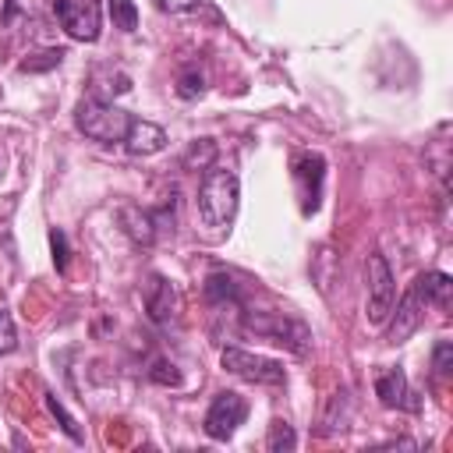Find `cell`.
I'll list each match as a JSON object with an SVG mask.
<instances>
[{"label": "cell", "instance_id": "1", "mask_svg": "<svg viewBox=\"0 0 453 453\" xmlns=\"http://www.w3.org/2000/svg\"><path fill=\"white\" fill-rule=\"evenodd\" d=\"M237 202H241V180L234 170L209 163L198 184V219L202 226L219 237L223 230H230L234 216H237Z\"/></svg>", "mask_w": 453, "mask_h": 453}, {"label": "cell", "instance_id": "2", "mask_svg": "<svg viewBox=\"0 0 453 453\" xmlns=\"http://www.w3.org/2000/svg\"><path fill=\"white\" fill-rule=\"evenodd\" d=\"M241 326L248 333L269 340V343H280V347L294 350L297 357H304L311 350V329L301 319H290L283 311H244V322Z\"/></svg>", "mask_w": 453, "mask_h": 453}, {"label": "cell", "instance_id": "3", "mask_svg": "<svg viewBox=\"0 0 453 453\" xmlns=\"http://www.w3.org/2000/svg\"><path fill=\"white\" fill-rule=\"evenodd\" d=\"M127 124H131V113L106 99H81L74 106V127L92 142H103V145L124 142Z\"/></svg>", "mask_w": 453, "mask_h": 453}, {"label": "cell", "instance_id": "4", "mask_svg": "<svg viewBox=\"0 0 453 453\" xmlns=\"http://www.w3.org/2000/svg\"><path fill=\"white\" fill-rule=\"evenodd\" d=\"M219 365H223L230 375H237V379H244V382H255V386H283V382H287L283 361L265 357V354H251V350H244V347H223V350H219Z\"/></svg>", "mask_w": 453, "mask_h": 453}, {"label": "cell", "instance_id": "5", "mask_svg": "<svg viewBox=\"0 0 453 453\" xmlns=\"http://www.w3.org/2000/svg\"><path fill=\"white\" fill-rule=\"evenodd\" d=\"M365 283H368V311L365 315L372 326H386L389 311L396 304V280H393L389 262L379 251H372L365 262Z\"/></svg>", "mask_w": 453, "mask_h": 453}, {"label": "cell", "instance_id": "6", "mask_svg": "<svg viewBox=\"0 0 453 453\" xmlns=\"http://www.w3.org/2000/svg\"><path fill=\"white\" fill-rule=\"evenodd\" d=\"M244 418H248V403H244V396H241V393H234V389H223V393H216V396H212V403H209V411H205L202 428H205V435H209V439L226 442V439L244 425Z\"/></svg>", "mask_w": 453, "mask_h": 453}, {"label": "cell", "instance_id": "7", "mask_svg": "<svg viewBox=\"0 0 453 453\" xmlns=\"http://www.w3.org/2000/svg\"><path fill=\"white\" fill-rule=\"evenodd\" d=\"M53 14L64 25V32L78 42H96L99 39V0H53Z\"/></svg>", "mask_w": 453, "mask_h": 453}, {"label": "cell", "instance_id": "8", "mask_svg": "<svg viewBox=\"0 0 453 453\" xmlns=\"http://www.w3.org/2000/svg\"><path fill=\"white\" fill-rule=\"evenodd\" d=\"M290 177L297 184V195H301V212L311 216L319 209V198H322V180H326V159L319 152H297L294 163H290Z\"/></svg>", "mask_w": 453, "mask_h": 453}, {"label": "cell", "instance_id": "9", "mask_svg": "<svg viewBox=\"0 0 453 453\" xmlns=\"http://www.w3.org/2000/svg\"><path fill=\"white\" fill-rule=\"evenodd\" d=\"M142 294H145V311H149V319H152L159 329H166V326L177 322L180 297H177V290L170 287V280H163L159 273H152V276L145 280Z\"/></svg>", "mask_w": 453, "mask_h": 453}, {"label": "cell", "instance_id": "10", "mask_svg": "<svg viewBox=\"0 0 453 453\" xmlns=\"http://www.w3.org/2000/svg\"><path fill=\"white\" fill-rule=\"evenodd\" d=\"M375 396L382 407H393V411H411V414L421 411V396L411 389V382L400 368H386L375 375Z\"/></svg>", "mask_w": 453, "mask_h": 453}, {"label": "cell", "instance_id": "11", "mask_svg": "<svg viewBox=\"0 0 453 453\" xmlns=\"http://www.w3.org/2000/svg\"><path fill=\"white\" fill-rule=\"evenodd\" d=\"M393 308H396V311H389L393 322H389V333H386V336H389V343H403V340L421 326V319H425V301L414 294V287H407V294H403Z\"/></svg>", "mask_w": 453, "mask_h": 453}, {"label": "cell", "instance_id": "12", "mask_svg": "<svg viewBox=\"0 0 453 453\" xmlns=\"http://www.w3.org/2000/svg\"><path fill=\"white\" fill-rule=\"evenodd\" d=\"M163 145H166V131L159 124L142 120V117H131V124L124 131V149L131 156H156Z\"/></svg>", "mask_w": 453, "mask_h": 453}, {"label": "cell", "instance_id": "13", "mask_svg": "<svg viewBox=\"0 0 453 453\" xmlns=\"http://www.w3.org/2000/svg\"><path fill=\"white\" fill-rule=\"evenodd\" d=\"M163 216H166V212H152V209H134V205L120 209V223H124V234H127L131 241H138V244H152V241H156V234H159V223H163Z\"/></svg>", "mask_w": 453, "mask_h": 453}, {"label": "cell", "instance_id": "14", "mask_svg": "<svg viewBox=\"0 0 453 453\" xmlns=\"http://www.w3.org/2000/svg\"><path fill=\"white\" fill-rule=\"evenodd\" d=\"M411 287H414V294L425 301V308H428V304L446 308V304H449V297H453V280H449L442 269H428V273H421Z\"/></svg>", "mask_w": 453, "mask_h": 453}, {"label": "cell", "instance_id": "15", "mask_svg": "<svg viewBox=\"0 0 453 453\" xmlns=\"http://www.w3.org/2000/svg\"><path fill=\"white\" fill-rule=\"evenodd\" d=\"M205 297H209L216 308L241 304V290H237V283H234L226 273H209V280H205Z\"/></svg>", "mask_w": 453, "mask_h": 453}, {"label": "cell", "instance_id": "16", "mask_svg": "<svg viewBox=\"0 0 453 453\" xmlns=\"http://www.w3.org/2000/svg\"><path fill=\"white\" fill-rule=\"evenodd\" d=\"M46 411L60 421V428H64V435L71 439V442H85V435H81V428H78V421L67 414V407L57 400V393H46Z\"/></svg>", "mask_w": 453, "mask_h": 453}, {"label": "cell", "instance_id": "17", "mask_svg": "<svg viewBox=\"0 0 453 453\" xmlns=\"http://www.w3.org/2000/svg\"><path fill=\"white\" fill-rule=\"evenodd\" d=\"M67 53L57 46V50H39V53H32V57H25L21 64H18V71L21 74H35V71H50V67H57L60 60H64Z\"/></svg>", "mask_w": 453, "mask_h": 453}, {"label": "cell", "instance_id": "18", "mask_svg": "<svg viewBox=\"0 0 453 453\" xmlns=\"http://www.w3.org/2000/svg\"><path fill=\"white\" fill-rule=\"evenodd\" d=\"M294 446H297L294 428H290L287 421H273V425H269V435H265V449H273V453H290Z\"/></svg>", "mask_w": 453, "mask_h": 453}, {"label": "cell", "instance_id": "19", "mask_svg": "<svg viewBox=\"0 0 453 453\" xmlns=\"http://www.w3.org/2000/svg\"><path fill=\"white\" fill-rule=\"evenodd\" d=\"M110 4V18L120 32H134L138 28V7L134 0H106Z\"/></svg>", "mask_w": 453, "mask_h": 453}, {"label": "cell", "instance_id": "20", "mask_svg": "<svg viewBox=\"0 0 453 453\" xmlns=\"http://www.w3.org/2000/svg\"><path fill=\"white\" fill-rule=\"evenodd\" d=\"M432 368L435 375H449L453 372V343L449 340H439L435 350H432Z\"/></svg>", "mask_w": 453, "mask_h": 453}, {"label": "cell", "instance_id": "21", "mask_svg": "<svg viewBox=\"0 0 453 453\" xmlns=\"http://www.w3.org/2000/svg\"><path fill=\"white\" fill-rule=\"evenodd\" d=\"M14 347H18V333H14V319H11V315H7L4 308H0V357H4V354H11Z\"/></svg>", "mask_w": 453, "mask_h": 453}, {"label": "cell", "instance_id": "22", "mask_svg": "<svg viewBox=\"0 0 453 453\" xmlns=\"http://www.w3.org/2000/svg\"><path fill=\"white\" fill-rule=\"evenodd\" d=\"M184 99H195V96H202L205 92V85H202V74L195 71V67H188L184 74H180V88H177Z\"/></svg>", "mask_w": 453, "mask_h": 453}, {"label": "cell", "instance_id": "23", "mask_svg": "<svg viewBox=\"0 0 453 453\" xmlns=\"http://www.w3.org/2000/svg\"><path fill=\"white\" fill-rule=\"evenodd\" d=\"M50 248H53L57 273H64L67 269V237H64V230H50Z\"/></svg>", "mask_w": 453, "mask_h": 453}, {"label": "cell", "instance_id": "24", "mask_svg": "<svg viewBox=\"0 0 453 453\" xmlns=\"http://www.w3.org/2000/svg\"><path fill=\"white\" fill-rule=\"evenodd\" d=\"M159 11H170V14H191V11H202L205 0H156Z\"/></svg>", "mask_w": 453, "mask_h": 453}, {"label": "cell", "instance_id": "25", "mask_svg": "<svg viewBox=\"0 0 453 453\" xmlns=\"http://www.w3.org/2000/svg\"><path fill=\"white\" fill-rule=\"evenodd\" d=\"M149 379H152V382H163V386H177V382H180V375H177L173 365H166V361H156L152 372H149Z\"/></svg>", "mask_w": 453, "mask_h": 453}]
</instances>
